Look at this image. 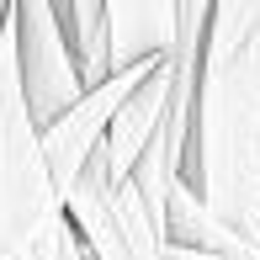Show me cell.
<instances>
[{
  "label": "cell",
  "mask_w": 260,
  "mask_h": 260,
  "mask_svg": "<svg viewBox=\"0 0 260 260\" xmlns=\"http://www.w3.org/2000/svg\"><path fill=\"white\" fill-rule=\"evenodd\" d=\"M186 0H112L106 27H112V75L144 64H165L181 43Z\"/></svg>",
  "instance_id": "6"
},
{
  "label": "cell",
  "mask_w": 260,
  "mask_h": 260,
  "mask_svg": "<svg viewBox=\"0 0 260 260\" xmlns=\"http://www.w3.org/2000/svg\"><path fill=\"white\" fill-rule=\"evenodd\" d=\"M58 27H64L69 48H75L85 90L106 85V80H112V27H106V6L101 0H69V6H58Z\"/></svg>",
  "instance_id": "7"
},
{
  "label": "cell",
  "mask_w": 260,
  "mask_h": 260,
  "mask_svg": "<svg viewBox=\"0 0 260 260\" xmlns=\"http://www.w3.org/2000/svg\"><path fill=\"white\" fill-rule=\"evenodd\" d=\"M64 218V191L43 154V127L32 122L16 64V32L6 16L0 27V260H27Z\"/></svg>",
  "instance_id": "2"
},
{
  "label": "cell",
  "mask_w": 260,
  "mask_h": 260,
  "mask_svg": "<svg viewBox=\"0 0 260 260\" xmlns=\"http://www.w3.org/2000/svg\"><path fill=\"white\" fill-rule=\"evenodd\" d=\"M154 69H159V64H144V69H127V75H112L106 85L85 90V101H80L75 112H64L48 133H43V154H48V170H53V181H58V191H64V197L85 181V170H90V159L101 154V144H106V133H112L117 112L133 101V90L144 85Z\"/></svg>",
  "instance_id": "5"
},
{
  "label": "cell",
  "mask_w": 260,
  "mask_h": 260,
  "mask_svg": "<svg viewBox=\"0 0 260 260\" xmlns=\"http://www.w3.org/2000/svg\"><path fill=\"white\" fill-rule=\"evenodd\" d=\"M64 212L90 260H170V223L144 202L133 181L106 186L96 170H85V181L64 197Z\"/></svg>",
  "instance_id": "3"
},
{
  "label": "cell",
  "mask_w": 260,
  "mask_h": 260,
  "mask_svg": "<svg viewBox=\"0 0 260 260\" xmlns=\"http://www.w3.org/2000/svg\"><path fill=\"white\" fill-rule=\"evenodd\" d=\"M6 16H11V0H0V27H6Z\"/></svg>",
  "instance_id": "8"
},
{
  "label": "cell",
  "mask_w": 260,
  "mask_h": 260,
  "mask_svg": "<svg viewBox=\"0 0 260 260\" xmlns=\"http://www.w3.org/2000/svg\"><path fill=\"white\" fill-rule=\"evenodd\" d=\"M186 181L234 239L260 250V0L212 6Z\"/></svg>",
  "instance_id": "1"
},
{
  "label": "cell",
  "mask_w": 260,
  "mask_h": 260,
  "mask_svg": "<svg viewBox=\"0 0 260 260\" xmlns=\"http://www.w3.org/2000/svg\"><path fill=\"white\" fill-rule=\"evenodd\" d=\"M11 32H16V64H21V90H27L32 122L48 133L64 112L85 101L75 48L58 27V6L48 0H11Z\"/></svg>",
  "instance_id": "4"
}]
</instances>
